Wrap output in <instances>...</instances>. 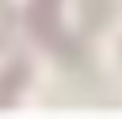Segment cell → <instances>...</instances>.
<instances>
[{"mask_svg": "<svg viewBox=\"0 0 122 119\" xmlns=\"http://www.w3.org/2000/svg\"><path fill=\"white\" fill-rule=\"evenodd\" d=\"M57 4H61V0H30V15H27V19H30V31H34L50 50H57L65 61L76 65V61H80V46L61 31V23H57Z\"/></svg>", "mask_w": 122, "mask_h": 119, "instance_id": "obj_1", "label": "cell"}, {"mask_svg": "<svg viewBox=\"0 0 122 119\" xmlns=\"http://www.w3.org/2000/svg\"><path fill=\"white\" fill-rule=\"evenodd\" d=\"M27 81V61L23 58H15L4 73H0V107H8L11 100H15V92H19V84Z\"/></svg>", "mask_w": 122, "mask_h": 119, "instance_id": "obj_2", "label": "cell"}, {"mask_svg": "<svg viewBox=\"0 0 122 119\" xmlns=\"http://www.w3.org/2000/svg\"><path fill=\"white\" fill-rule=\"evenodd\" d=\"M0 42H4V38H0Z\"/></svg>", "mask_w": 122, "mask_h": 119, "instance_id": "obj_3", "label": "cell"}]
</instances>
